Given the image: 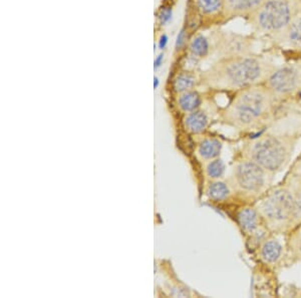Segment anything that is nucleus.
Wrapping results in <instances>:
<instances>
[{"instance_id":"f257e3e1","label":"nucleus","mask_w":301,"mask_h":298,"mask_svg":"<svg viewBox=\"0 0 301 298\" xmlns=\"http://www.w3.org/2000/svg\"><path fill=\"white\" fill-rule=\"evenodd\" d=\"M277 101L266 85H256L237 92L223 111L222 119L239 132H257L272 122Z\"/></svg>"},{"instance_id":"f03ea898","label":"nucleus","mask_w":301,"mask_h":298,"mask_svg":"<svg viewBox=\"0 0 301 298\" xmlns=\"http://www.w3.org/2000/svg\"><path fill=\"white\" fill-rule=\"evenodd\" d=\"M275 69L251 57H234L213 66L206 74L208 86L218 90L241 91L266 83Z\"/></svg>"},{"instance_id":"7ed1b4c3","label":"nucleus","mask_w":301,"mask_h":298,"mask_svg":"<svg viewBox=\"0 0 301 298\" xmlns=\"http://www.w3.org/2000/svg\"><path fill=\"white\" fill-rule=\"evenodd\" d=\"M296 143L297 139L292 134L268 133L247 143L243 156L276 175L290 163Z\"/></svg>"},{"instance_id":"20e7f679","label":"nucleus","mask_w":301,"mask_h":298,"mask_svg":"<svg viewBox=\"0 0 301 298\" xmlns=\"http://www.w3.org/2000/svg\"><path fill=\"white\" fill-rule=\"evenodd\" d=\"M270 233H289L295 226V208L289 186L276 188L256 205Z\"/></svg>"},{"instance_id":"39448f33","label":"nucleus","mask_w":301,"mask_h":298,"mask_svg":"<svg viewBox=\"0 0 301 298\" xmlns=\"http://www.w3.org/2000/svg\"><path fill=\"white\" fill-rule=\"evenodd\" d=\"M272 176L254 161L244 158L234 167L232 186L245 197H259L267 191L272 182Z\"/></svg>"},{"instance_id":"423d86ee","label":"nucleus","mask_w":301,"mask_h":298,"mask_svg":"<svg viewBox=\"0 0 301 298\" xmlns=\"http://www.w3.org/2000/svg\"><path fill=\"white\" fill-rule=\"evenodd\" d=\"M256 26L263 33H280L292 21L293 6L288 0H266L253 14Z\"/></svg>"},{"instance_id":"0eeeda50","label":"nucleus","mask_w":301,"mask_h":298,"mask_svg":"<svg viewBox=\"0 0 301 298\" xmlns=\"http://www.w3.org/2000/svg\"><path fill=\"white\" fill-rule=\"evenodd\" d=\"M265 85L278 99L294 96L301 92V68L286 66L275 69Z\"/></svg>"},{"instance_id":"6e6552de","label":"nucleus","mask_w":301,"mask_h":298,"mask_svg":"<svg viewBox=\"0 0 301 298\" xmlns=\"http://www.w3.org/2000/svg\"><path fill=\"white\" fill-rule=\"evenodd\" d=\"M236 220L242 232L251 241H255L256 245L269 236L268 232L270 231L256 206H245L241 208L237 213Z\"/></svg>"},{"instance_id":"1a4fd4ad","label":"nucleus","mask_w":301,"mask_h":298,"mask_svg":"<svg viewBox=\"0 0 301 298\" xmlns=\"http://www.w3.org/2000/svg\"><path fill=\"white\" fill-rule=\"evenodd\" d=\"M284 252L285 249L280 240L270 235L257 245L258 257L264 264H278L282 260Z\"/></svg>"},{"instance_id":"9d476101","label":"nucleus","mask_w":301,"mask_h":298,"mask_svg":"<svg viewBox=\"0 0 301 298\" xmlns=\"http://www.w3.org/2000/svg\"><path fill=\"white\" fill-rule=\"evenodd\" d=\"M266 0H225V10L236 16L254 14Z\"/></svg>"},{"instance_id":"9b49d317","label":"nucleus","mask_w":301,"mask_h":298,"mask_svg":"<svg viewBox=\"0 0 301 298\" xmlns=\"http://www.w3.org/2000/svg\"><path fill=\"white\" fill-rule=\"evenodd\" d=\"M185 127L189 132L193 133L203 132L209 125V119L205 112L203 111H194L189 113L185 118Z\"/></svg>"},{"instance_id":"f8f14e48","label":"nucleus","mask_w":301,"mask_h":298,"mask_svg":"<svg viewBox=\"0 0 301 298\" xmlns=\"http://www.w3.org/2000/svg\"><path fill=\"white\" fill-rule=\"evenodd\" d=\"M202 97L198 92L195 91H188L182 93L178 99V103L180 109L185 113H192L197 111L202 104Z\"/></svg>"},{"instance_id":"ddd939ff","label":"nucleus","mask_w":301,"mask_h":298,"mask_svg":"<svg viewBox=\"0 0 301 298\" xmlns=\"http://www.w3.org/2000/svg\"><path fill=\"white\" fill-rule=\"evenodd\" d=\"M221 149L222 144L220 141L216 139H206L199 145L198 154L202 159L211 161L220 155Z\"/></svg>"},{"instance_id":"4468645a","label":"nucleus","mask_w":301,"mask_h":298,"mask_svg":"<svg viewBox=\"0 0 301 298\" xmlns=\"http://www.w3.org/2000/svg\"><path fill=\"white\" fill-rule=\"evenodd\" d=\"M190 53L195 59H203L207 57L210 52V42L209 39L203 35H196L190 42L189 45Z\"/></svg>"},{"instance_id":"2eb2a0df","label":"nucleus","mask_w":301,"mask_h":298,"mask_svg":"<svg viewBox=\"0 0 301 298\" xmlns=\"http://www.w3.org/2000/svg\"><path fill=\"white\" fill-rule=\"evenodd\" d=\"M287 249L292 259L301 262V223L289 232Z\"/></svg>"},{"instance_id":"dca6fc26","label":"nucleus","mask_w":301,"mask_h":298,"mask_svg":"<svg viewBox=\"0 0 301 298\" xmlns=\"http://www.w3.org/2000/svg\"><path fill=\"white\" fill-rule=\"evenodd\" d=\"M197 85V77L194 73L189 71H182L179 73L174 82V88L178 93H185L192 91Z\"/></svg>"},{"instance_id":"f3484780","label":"nucleus","mask_w":301,"mask_h":298,"mask_svg":"<svg viewBox=\"0 0 301 298\" xmlns=\"http://www.w3.org/2000/svg\"><path fill=\"white\" fill-rule=\"evenodd\" d=\"M196 5L203 15L214 16L225 9V0H196Z\"/></svg>"},{"instance_id":"a211bd4d","label":"nucleus","mask_w":301,"mask_h":298,"mask_svg":"<svg viewBox=\"0 0 301 298\" xmlns=\"http://www.w3.org/2000/svg\"><path fill=\"white\" fill-rule=\"evenodd\" d=\"M208 197L214 201H224L231 195L230 186L224 182H213L207 188Z\"/></svg>"},{"instance_id":"6ab92c4d","label":"nucleus","mask_w":301,"mask_h":298,"mask_svg":"<svg viewBox=\"0 0 301 298\" xmlns=\"http://www.w3.org/2000/svg\"><path fill=\"white\" fill-rule=\"evenodd\" d=\"M286 30L287 40L290 45L301 48V17L291 21Z\"/></svg>"},{"instance_id":"aec40b11","label":"nucleus","mask_w":301,"mask_h":298,"mask_svg":"<svg viewBox=\"0 0 301 298\" xmlns=\"http://www.w3.org/2000/svg\"><path fill=\"white\" fill-rule=\"evenodd\" d=\"M289 187L293 195L294 208H295V223L297 226L301 223V177L293 183V185Z\"/></svg>"},{"instance_id":"412c9836","label":"nucleus","mask_w":301,"mask_h":298,"mask_svg":"<svg viewBox=\"0 0 301 298\" xmlns=\"http://www.w3.org/2000/svg\"><path fill=\"white\" fill-rule=\"evenodd\" d=\"M225 171V165L222 160L214 159L207 166V174L211 179H219Z\"/></svg>"},{"instance_id":"4be33fe9","label":"nucleus","mask_w":301,"mask_h":298,"mask_svg":"<svg viewBox=\"0 0 301 298\" xmlns=\"http://www.w3.org/2000/svg\"><path fill=\"white\" fill-rule=\"evenodd\" d=\"M187 39H188V33L186 32V30H181L180 33H178L177 38H176V42H175V46L177 50H181L183 49V47L186 45L187 43Z\"/></svg>"},{"instance_id":"5701e85b","label":"nucleus","mask_w":301,"mask_h":298,"mask_svg":"<svg viewBox=\"0 0 301 298\" xmlns=\"http://www.w3.org/2000/svg\"><path fill=\"white\" fill-rule=\"evenodd\" d=\"M172 17H173V10L172 8L167 7L165 8L162 12H161V15H160V21L162 24H167L171 20H172Z\"/></svg>"},{"instance_id":"b1692460","label":"nucleus","mask_w":301,"mask_h":298,"mask_svg":"<svg viewBox=\"0 0 301 298\" xmlns=\"http://www.w3.org/2000/svg\"><path fill=\"white\" fill-rule=\"evenodd\" d=\"M164 59H165V56H164V53H160L156 59H155V62H154V67L157 69V68H159L160 66L163 65V63H164Z\"/></svg>"},{"instance_id":"393cba45","label":"nucleus","mask_w":301,"mask_h":298,"mask_svg":"<svg viewBox=\"0 0 301 298\" xmlns=\"http://www.w3.org/2000/svg\"><path fill=\"white\" fill-rule=\"evenodd\" d=\"M168 40H169V38H168V36L166 34H163V35L160 37V40H159V43H158L160 49H164V48L167 46Z\"/></svg>"},{"instance_id":"a878e982","label":"nucleus","mask_w":301,"mask_h":298,"mask_svg":"<svg viewBox=\"0 0 301 298\" xmlns=\"http://www.w3.org/2000/svg\"><path fill=\"white\" fill-rule=\"evenodd\" d=\"M159 84H160V83H159V78H158V77H155V78H154V88L157 89V88L159 87Z\"/></svg>"}]
</instances>
